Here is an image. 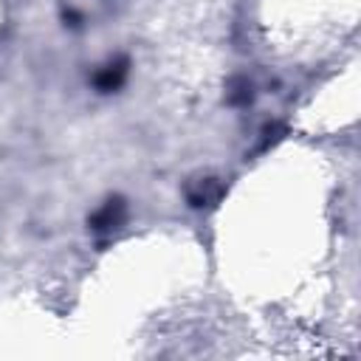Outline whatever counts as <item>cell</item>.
I'll list each match as a JSON object with an SVG mask.
<instances>
[{
	"mask_svg": "<svg viewBox=\"0 0 361 361\" xmlns=\"http://www.w3.org/2000/svg\"><path fill=\"white\" fill-rule=\"evenodd\" d=\"M124 73H127L124 62H121V65H107V68H104V71L96 76V85H99L102 90H113V87H118V85H121Z\"/></svg>",
	"mask_w": 361,
	"mask_h": 361,
	"instance_id": "1",
	"label": "cell"
},
{
	"mask_svg": "<svg viewBox=\"0 0 361 361\" xmlns=\"http://www.w3.org/2000/svg\"><path fill=\"white\" fill-rule=\"evenodd\" d=\"M118 217H121V203H118V200H116V203L110 200V203L96 214V220H93V223H96V228H107V226H116V223H118Z\"/></svg>",
	"mask_w": 361,
	"mask_h": 361,
	"instance_id": "2",
	"label": "cell"
}]
</instances>
